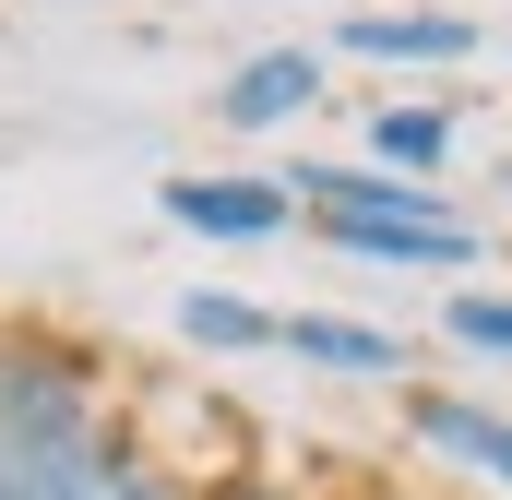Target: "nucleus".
<instances>
[{
    "label": "nucleus",
    "instance_id": "1",
    "mask_svg": "<svg viewBox=\"0 0 512 500\" xmlns=\"http://www.w3.org/2000/svg\"><path fill=\"white\" fill-rule=\"evenodd\" d=\"M108 441L120 429H108L96 381L36 334H0V500H60Z\"/></svg>",
    "mask_w": 512,
    "mask_h": 500
},
{
    "label": "nucleus",
    "instance_id": "2",
    "mask_svg": "<svg viewBox=\"0 0 512 500\" xmlns=\"http://www.w3.org/2000/svg\"><path fill=\"white\" fill-rule=\"evenodd\" d=\"M286 191L310 203V227L358 262H429V274H465L477 227L429 191V179H393V167H286Z\"/></svg>",
    "mask_w": 512,
    "mask_h": 500
},
{
    "label": "nucleus",
    "instance_id": "3",
    "mask_svg": "<svg viewBox=\"0 0 512 500\" xmlns=\"http://www.w3.org/2000/svg\"><path fill=\"white\" fill-rule=\"evenodd\" d=\"M405 441L429 465H453V477H477V489L512 500V405H489V393H417L405 405Z\"/></svg>",
    "mask_w": 512,
    "mask_h": 500
},
{
    "label": "nucleus",
    "instance_id": "4",
    "mask_svg": "<svg viewBox=\"0 0 512 500\" xmlns=\"http://www.w3.org/2000/svg\"><path fill=\"white\" fill-rule=\"evenodd\" d=\"M167 215L191 239H274L298 215V191L286 179H167Z\"/></svg>",
    "mask_w": 512,
    "mask_h": 500
},
{
    "label": "nucleus",
    "instance_id": "5",
    "mask_svg": "<svg viewBox=\"0 0 512 500\" xmlns=\"http://www.w3.org/2000/svg\"><path fill=\"white\" fill-rule=\"evenodd\" d=\"M298 108H322V60L310 48H262L251 72L215 84V120L227 131H274V120H298Z\"/></svg>",
    "mask_w": 512,
    "mask_h": 500
},
{
    "label": "nucleus",
    "instance_id": "6",
    "mask_svg": "<svg viewBox=\"0 0 512 500\" xmlns=\"http://www.w3.org/2000/svg\"><path fill=\"white\" fill-rule=\"evenodd\" d=\"M286 358H310V370H334V381H393L405 370V334L346 322V310H298V322H286Z\"/></svg>",
    "mask_w": 512,
    "mask_h": 500
},
{
    "label": "nucleus",
    "instance_id": "7",
    "mask_svg": "<svg viewBox=\"0 0 512 500\" xmlns=\"http://www.w3.org/2000/svg\"><path fill=\"white\" fill-rule=\"evenodd\" d=\"M346 48H358V60H429V72H441V60H477V24H465V12H358Z\"/></svg>",
    "mask_w": 512,
    "mask_h": 500
},
{
    "label": "nucleus",
    "instance_id": "8",
    "mask_svg": "<svg viewBox=\"0 0 512 500\" xmlns=\"http://www.w3.org/2000/svg\"><path fill=\"white\" fill-rule=\"evenodd\" d=\"M179 334H191L203 358H262V346H286V322L251 310V298H227V286H191V298H179Z\"/></svg>",
    "mask_w": 512,
    "mask_h": 500
},
{
    "label": "nucleus",
    "instance_id": "9",
    "mask_svg": "<svg viewBox=\"0 0 512 500\" xmlns=\"http://www.w3.org/2000/svg\"><path fill=\"white\" fill-rule=\"evenodd\" d=\"M370 155H382L393 179H429V167L453 155V108H382V120H370Z\"/></svg>",
    "mask_w": 512,
    "mask_h": 500
},
{
    "label": "nucleus",
    "instance_id": "10",
    "mask_svg": "<svg viewBox=\"0 0 512 500\" xmlns=\"http://www.w3.org/2000/svg\"><path fill=\"white\" fill-rule=\"evenodd\" d=\"M60 500H179V489H167V477H155L131 441H108V453H96V465H84V477H72Z\"/></svg>",
    "mask_w": 512,
    "mask_h": 500
},
{
    "label": "nucleus",
    "instance_id": "11",
    "mask_svg": "<svg viewBox=\"0 0 512 500\" xmlns=\"http://www.w3.org/2000/svg\"><path fill=\"white\" fill-rule=\"evenodd\" d=\"M441 334H453L465 358H512V298H489V286H465V298L441 310Z\"/></svg>",
    "mask_w": 512,
    "mask_h": 500
},
{
    "label": "nucleus",
    "instance_id": "12",
    "mask_svg": "<svg viewBox=\"0 0 512 500\" xmlns=\"http://www.w3.org/2000/svg\"><path fill=\"white\" fill-rule=\"evenodd\" d=\"M227 500H274V489H227Z\"/></svg>",
    "mask_w": 512,
    "mask_h": 500
}]
</instances>
